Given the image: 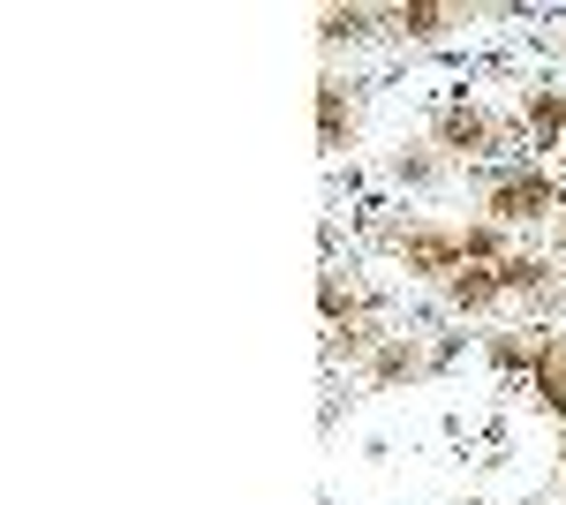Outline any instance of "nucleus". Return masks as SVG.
<instances>
[{
    "label": "nucleus",
    "mask_w": 566,
    "mask_h": 505,
    "mask_svg": "<svg viewBox=\"0 0 566 505\" xmlns=\"http://www.w3.org/2000/svg\"><path fill=\"white\" fill-rule=\"evenodd\" d=\"M438 136H446L453 151H476V144H483V114H469V106H453V114L438 122Z\"/></svg>",
    "instance_id": "4"
},
{
    "label": "nucleus",
    "mask_w": 566,
    "mask_h": 505,
    "mask_svg": "<svg viewBox=\"0 0 566 505\" xmlns=\"http://www.w3.org/2000/svg\"><path fill=\"white\" fill-rule=\"evenodd\" d=\"M536 385H544V400L566 415V339H544L536 347Z\"/></svg>",
    "instance_id": "3"
},
{
    "label": "nucleus",
    "mask_w": 566,
    "mask_h": 505,
    "mask_svg": "<svg viewBox=\"0 0 566 505\" xmlns=\"http://www.w3.org/2000/svg\"><path fill=\"white\" fill-rule=\"evenodd\" d=\"M400 256L408 272H453L469 256V234H400Z\"/></svg>",
    "instance_id": "1"
},
{
    "label": "nucleus",
    "mask_w": 566,
    "mask_h": 505,
    "mask_svg": "<svg viewBox=\"0 0 566 505\" xmlns=\"http://www.w3.org/2000/svg\"><path fill=\"white\" fill-rule=\"evenodd\" d=\"M491 295H499V272H453V302L476 309V302H491Z\"/></svg>",
    "instance_id": "5"
},
{
    "label": "nucleus",
    "mask_w": 566,
    "mask_h": 505,
    "mask_svg": "<svg viewBox=\"0 0 566 505\" xmlns=\"http://www.w3.org/2000/svg\"><path fill=\"white\" fill-rule=\"evenodd\" d=\"M544 204H552V181H544V173H514V181L491 189V211H499V219H536Z\"/></svg>",
    "instance_id": "2"
}]
</instances>
